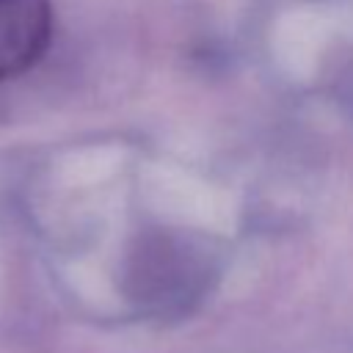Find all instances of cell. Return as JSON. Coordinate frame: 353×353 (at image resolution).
<instances>
[{
  "instance_id": "obj_1",
  "label": "cell",
  "mask_w": 353,
  "mask_h": 353,
  "mask_svg": "<svg viewBox=\"0 0 353 353\" xmlns=\"http://www.w3.org/2000/svg\"><path fill=\"white\" fill-rule=\"evenodd\" d=\"M52 39L50 0H0V83L33 69Z\"/></svg>"
}]
</instances>
